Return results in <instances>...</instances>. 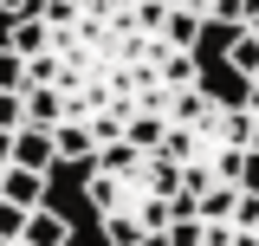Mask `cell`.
<instances>
[{"label": "cell", "instance_id": "5bb4252c", "mask_svg": "<svg viewBox=\"0 0 259 246\" xmlns=\"http://www.w3.org/2000/svg\"><path fill=\"white\" fill-rule=\"evenodd\" d=\"M240 32H253V39H259V13H253V20H246V26H240Z\"/></svg>", "mask_w": 259, "mask_h": 246}, {"label": "cell", "instance_id": "7a4b0ae2", "mask_svg": "<svg viewBox=\"0 0 259 246\" xmlns=\"http://www.w3.org/2000/svg\"><path fill=\"white\" fill-rule=\"evenodd\" d=\"M7 169H26V175H52V169H59V155H52V130H13Z\"/></svg>", "mask_w": 259, "mask_h": 246}, {"label": "cell", "instance_id": "5b68a950", "mask_svg": "<svg viewBox=\"0 0 259 246\" xmlns=\"http://www.w3.org/2000/svg\"><path fill=\"white\" fill-rule=\"evenodd\" d=\"M46 182H52V175H26V169H0V201H7V208H46Z\"/></svg>", "mask_w": 259, "mask_h": 246}, {"label": "cell", "instance_id": "ba28073f", "mask_svg": "<svg viewBox=\"0 0 259 246\" xmlns=\"http://www.w3.org/2000/svg\"><path fill=\"white\" fill-rule=\"evenodd\" d=\"M0 91H26V59L0 46Z\"/></svg>", "mask_w": 259, "mask_h": 246}, {"label": "cell", "instance_id": "52a82bcc", "mask_svg": "<svg viewBox=\"0 0 259 246\" xmlns=\"http://www.w3.org/2000/svg\"><path fill=\"white\" fill-rule=\"evenodd\" d=\"M227 65H233L240 78H259V39L253 32H233V39H227Z\"/></svg>", "mask_w": 259, "mask_h": 246}, {"label": "cell", "instance_id": "8992f818", "mask_svg": "<svg viewBox=\"0 0 259 246\" xmlns=\"http://www.w3.org/2000/svg\"><path fill=\"white\" fill-rule=\"evenodd\" d=\"M201 20H194V13H182V7H168V13H162V46H175V52H194V46H201Z\"/></svg>", "mask_w": 259, "mask_h": 246}, {"label": "cell", "instance_id": "6da1fadb", "mask_svg": "<svg viewBox=\"0 0 259 246\" xmlns=\"http://www.w3.org/2000/svg\"><path fill=\"white\" fill-rule=\"evenodd\" d=\"M175 194H182V169L162 149H130L110 143L84 162V201L97 220H136L149 240L168 233L175 220Z\"/></svg>", "mask_w": 259, "mask_h": 246}, {"label": "cell", "instance_id": "7c38bea8", "mask_svg": "<svg viewBox=\"0 0 259 246\" xmlns=\"http://www.w3.org/2000/svg\"><path fill=\"white\" fill-rule=\"evenodd\" d=\"M240 110H246V117H259V78L246 85V97H240Z\"/></svg>", "mask_w": 259, "mask_h": 246}, {"label": "cell", "instance_id": "4fadbf2b", "mask_svg": "<svg viewBox=\"0 0 259 246\" xmlns=\"http://www.w3.org/2000/svg\"><path fill=\"white\" fill-rule=\"evenodd\" d=\"M7 149H13V136H7V130H0V169H7Z\"/></svg>", "mask_w": 259, "mask_h": 246}, {"label": "cell", "instance_id": "277c9868", "mask_svg": "<svg viewBox=\"0 0 259 246\" xmlns=\"http://www.w3.org/2000/svg\"><path fill=\"white\" fill-rule=\"evenodd\" d=\"M20 246H71V220L59 208H32L20 227Z\"/></svg>", "mask_w": 259, "mask_h": 246}, {"label": "cell", "instance_id": "8fae6325", "mask_svg": "<svg viewBox=\"0 0 259 246\" xmlns=\"http://www.w3.org/2000/svg\"><path fill=\"white\" fill-rule=\"evenodd\" d=\"M20 13H32V0H0V20H20Z\"/></svg>", "mask_w": 259, "mask_h": 246}, {"label": "cell", "instance_id": "9a60e30c", "mask_svg": "<svg viewBox=\"0 0 259 246\" xmlns=\"http://www.w3.org/2000/svg\"><path fill=\"white\" fill-rule=\"evenodd\" d=\"M0 32H7V26H0Z\"/></svg>", "mask_w": 259, "mask_h": 246}, {"label": "cell", "instance_id": "30bf717a", "mask_svg": "<svg viewBox=\"0 0 259 246\" xmlns=\"http://www.w3.org/2000/svg\"><path fill=\"white\" fill-rule=\"evenodd\" d=\"M20 123H26V110H20V91H0V130L13 136Z\"/></svg>", "mask_w": 259, "mask_h": 246}, {"label": "cell", "instance_id": "3957f363", "mask_svg": "<svg viewBox=\"0 0 259 246\" xmlns=\"http://www.w3.org/2000/svg\"><path fill=\"white\" fill-rule=\"evenodd\" d=\"M168 7L194 13L201 26H227V32H240V26H246V20L259 13V0H168Z\"/></svg>", "mask_w": 259, "mask_h": 246}, {"label": "cell", "instance_id": "9c48e42d", "mask_svg": "<svg viewBox=\"0 0 259 246\" xmlns=\"http://www.w3.org/2000/svg\"><path fill=\"white\" fill-rule=\"evenodd\" d=\"M20 227H26V208H7L0 201V246H20Z\"/></svg>", "mask_w": 259, "mask_h": 246}]
</instances>
